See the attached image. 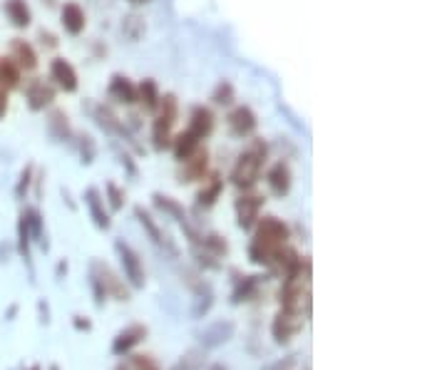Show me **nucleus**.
Instances as JSON below:
<instances>
[{
	"label": "nucleus",
	"instance_id": "nucleus-1",
	"mask_svg": "<svg viewBox=\"0 0 447 370\" xmlns=\"http://www.w3.org/2000/svg\"><path fill=\"white\" fill-rule=\"evenodd\" d=\"M254 239L249 246V258L258 266H273L276 256L291 239V229L278 216H263L256 221V227L251 229Z\"/></svg>",
	"mask_w": 447,
	"mask_h": 370
},
{
	"label": "nucleus",
	"instance_id": "nucleus-2",
	"mask_svg": "<svg viewBox=\"0 0 447 370\" xmlns=\"http://www.w3.org/2000/svg\"><path fill=\"white\" fill-rule=\"evenodd\" d=\"M268 152H271V147H268L266 139L254 134V137L249 139L246 147H244V152L237 157V162H234L229 181H232L237 189L251 191L254 186L258 184V179H261V172L268 160Z\"/></svg>",
	"mask_w": 447,
	"mask_h": 370
},
{
	"label": "nucleus",
	"instance_id": "nucleus-3",
	"mask_svg": "<svg viewBox=\"0 0 447 370\" xmlns=\"http://www.w3.org/2000/svg\"><path fill=\"white\" fill-rule=\"evenodd\" d=\"M177 119H179V97L174 92H162L160 107L152 119V147L155 152H167L174 137Z\"/></svg>",
	"mask_w": 447,
	"mask_h": 370
},
{
	"label": "nucleus",
	"instance_id": "nucleus-4",
	"mask_svg": "<svg viewBox=\"0 0 447 370\" xmlns=\"http://www.w3.org/2000/svg\"><path fill=\"white\" fill-rule=\"evenodd\" d=\"M90 283L95 288V296H97V306L105 304V296L114 301H129V288L124 283V278H119L107 263L93 261L90 266Z\"/></svg>",
	"mask_w": 447,
	"mask_h": 370
},
{
	"label": "nucleus",
	"instance_id": "nucleus-5",
	"mask_svg": "<svg viewBox=\"0 0 447 370\" xmlns=\"http://www.w3.org/2000/svg\"><path fill=\"white\" fill-rule=\"evenodd\" d=\"M20 90H23V97H25V105L30 112H47L57 100V88L45 78L28 80L25 88H20Z\"/></svg>",
	"mask_w": 447,
	"mask_h": 370
},
{
	"label": "nucleus",
	"instance_id": "nucleus-6",
	"mask_svg": "<svg viewBox=\"0 0 447 370\" xmlns=\"http://www.w3.org/2000/svg\"><path fill=\"white\" fill-rule=\"evenodd\" d=\"M47 80L65 95H75L80 90V75L67 57H52L50 65H47Z\"/></svg>",
	"mask_w": 447,
	"mask_h": 370
},
{
	"label": "nucleus",
	"instance_id": "nucleus-7",
	"mask_svg": "<svg viewBox=\"0 0 447 370\" xmlns=\"http://www.w3.org/2000/svg\"><path fill=\"white\" fill-rule=\"evenodd\" d=\"M227 129L234 139H251L258 129V117L249 105H234L227 114Z\"/></svg>",
	"mask_w": 447,
	"mask_h": 370
},
{
	"label": "nucleus",
	"instance_id": "nucleus-8",
	"mask_svg": "<svg viewBox=\"0 0 447 370\" xmlns=\"http://www.w3.org/2000/svg\"><path fill=\"white\" fill-rule=\"evenodd\" d=\"M263 201L266 199H263L261 194H254V191H244V194L237 196V201H234V211H237L239 229L251 232V229L256 227V221L261 219Z\"/></svg>",
	"mask_w": 447,
	"mask_h": 370
},
{
	"label": "nucleus",
	"instance_id": "nucleus-9",
	"mask_svg": "<svg viewBox=\"0 0 447 370\" xmlns=\"http://www.w3.org/2000/svg\"><path fill=\"white\" fill-rule=\"evenodd\" d=\"M211 172V155L201 144L199 150L189 157L186 162H181L179 169V184H196V181H204L206 174Z\"/></svg>",
	"mask_w": 447,
	"mask_h": 370
},
{
	"label": "nucleus",
	"instance_id": "nucleus-10",
	"mask_svg": "<svg viewBox=\"0 0 447 370\" xmlns=\"http://www.w3.org/2000/svg\"><path fill=\"white\" fill-rule=\"evenodd\" d=\"M8 55L20 67L23 75H32V72L40 67V52H37V47L32 45L30 40H25V37H13Z\"/></svg>",
	"mask_w": 447,
	"mask_h": 370
},
{
	"label": "nucleus",
	"instance_id": "nucleus-11",
	"mask_svg": "<svg viewBox=\"0 0 447 370\" xmlns=\"http://www.w3.org/2000/svg\"><path fill=\"white\" fill-rule=\"evenodd\" d=\"M57 11H60V25L67 35L70 37L83 35L85 28H88V13H85V8L80 6L78 0H65V3H60Z\"/></svg>",
	"mask_w": 447,
	"mask_h": 370
},
{
	"label": "nucleus",
	"instance_id": "nucleus-12",
	"mask_svg": "<svg viewBox=\"0 0 447 370\" xmlns=\"http://www.w3.org/2000/svg\"><path fill=\"white\" fill-rule=\"evenodd\" d=\"M107 97L124 107H134L137 105V83L122 72H114L107 85Z\"/></svg>",
	"mask_w": 447,
	"mask_h": 370
},
{
	"label": "nucleus",
	"instance_id": "nucleus-13",
	"mask_svg": "<svg viewBox=\"0 0 447 370\" xmlns=\"http://www.w3.org/2000/svg\"><path fill=\"white\" fill-rule=\"evenodd\" d=\"M114 249H117V253H119V261H122V268H124V276H127V281L132 283L134 288H142L144 286V266H142V258H139V253L134 251L129 244H124V241H117V244H114Z\"/></svg>",
	"mask_w": 447,
	"mask_h": 370
},
{
	"label": "nucleus",
	"instance_id": "nucleus-14",
	"mask_svg": "<svg viewBox=\"0 0 447 370\" xmlns=\"http://www.w3.org/2000/svg\"><path fill=\"white\" fill-rule=\"evenodd\" d=\"M266 186L273 196H278V199L288 196V191H291V186H293V172H291V167H288V162L278 160L268 167L266 169Z\"/></svg>",
	"mask_w": 447,
	"mask_h": 370
},
{
	"label": "nucleus",
	"instance_id": "nucleus-15",
	"mask_svg": "<svg viewBox=\"0 0 447 370\" xmlns=\"http://www.w3.org/2000/svg\"><path fill=\"white\" fill-rule=\"evenodd\" d=\"M90 112H93V119L105 129L107 134H114V137H124L127 142H132V134L127 129V122L119 119L107 105H90Z\"/></svg>",
	"mask_w": 447,
	"mask_h": 370
},
{
	"label": "nucleus",
	"instance_id": "nucleus-16",
	"mask_svg": "<svg viewBox=\"0 0 447 370\" xmlns=\"http://www.w3.org/2000/svg\"><path fill=\"white\" fill-rule=\"evenodd\" d=\"M186 129H189L191 134H196L201 142H204V139H209L211 134H214V129H216L214 109L206 107V105H194V107L189 109V124H186Z\"/></svg>",
	"mask_w": 447,
	"mask_h": 370
},
{
	"label": "nucleus",
	"instance_id": "nucleus-17",
	"mask_svg": "<svg viewBox=\"0 0 447 370\" xmlns=\"http://www.w3.org/2000/svg\"><path fill=\"white\" fill-rule=\"evenodd\" d=\"M45 127H47V134H50L52 139H57V142H72V139H75V129H72L70 114H67L65 109L55 107V105L47 109Z\"/></svg>",
	"mask_w": 447,
	"mask_h": 370
},
{
	"label": "nucleus",
	"instance_id": "nucleus-18",
	"mask_svg": "<svg viewBox=\"0 0 447 370\" xmlns=\"http://www.w3.org/2000/svg\"><path fill=\"white\" fill-rule=\"evenodd\" d=\"M224 186H227L224 177H221L219 172H209L206 179L201 181L199 191H196V206H199V209H211V206L221 199V194H224Z\"/></svg>",
	"mask_w": 447,
	"mask_h": 370
},
{
	"label": "nucleus",
	"instance_id": "nucleus-19",
	"mask_svg": "<svg viewBox=\"0 0 447 370\" xmlns=\"http://www.w3.org/2000/svg\"><path fill=\"white\" fill-rule=\"evenodd\" d=\"M3 16L16 30H28L32 25V8L28 0H3Z\"/></svg>",
	"mask_w": 447,
	"mask_h": 370
},
{
	"label": "nucleus",
	"instance_id": "nucleus-20",
	"mask_svg": "<svg viewBox=\"0 0 447 370\" xmlns=\"http://www.w3.org/2000/svg\"><path fill=\"white\" fill-rule=\"evenodd\" d=\"M160 100H162V90L160 83L155 78H144L137 83V105L142 112L155 114L157 107H160Z\"/></svg>",
	"mask_w": 447,
	"mask_h": 370
},
{
	"label": "nucleus",
	"instance_id": "nucleus-21",
	"mask_svg": "<svg viewBox=\"0 0 447 370\" xmlns=\"http://www.w3.org/2000/svg\"><path fill=\"white\" fill-rule=\"evenodd\" d=\"M201 144H204V142H201L196 134H191L189 129H181V132H174V137H172L169 152L174 155V160L181 165V162H186L196 150H199Z\"/></svg>",
	"mask_w": 447,
	"mask_h": 370
},
{
	"label": "nucleus",
	"instance_id": "nucleus-22",
	"mask_svg": "<svg viewBox=\"0 0 447 370\" xmlns=\"http://www.w3.org/2000/svg\"><path fill=\"white\" fill-rule=\"evenodd\" d=\"M85 204H88L95 227L102 229V232H107V229L112 227V219H109V211L105 209V196L100 194L97 186H90V189L85 191Z\"/></svg>",
	"mask_w": 447,
	"mask_h": 370
},
{
	"label": "nucleus",
	"instance_id": "nucleus-23",
	"mask_svg": "<svg viewBox=\"0 0 447 370\" xmlns=\"http://www.w3.org/2000/svg\"><path fill=\"white\" fill-rule=\"evenodd\" d=\"M301 328H304V316L281 311V314L276 316V321H273L271 330H273V338H276L278 343H288Z\"/></svg>",
	"mask_w": 447,
	"mask_h": 370
},
{
	"label": "nucleus",
	"instance_id": "nucleus-24",
	"mask_svg": "<svg viewBox=\"0 0 447 370\" xmlns=\"http://www.w3.org/2000/svg\"><path fill=\"white\" fill-rule=\"evenodd\" d=\"M144 338H147V326H142V323L127 326V328H124L122 333H117V338H114L112 353L114 355H127L129 350H132L134 345L142 343Z\"/></svg>",
	"mask_w": 447,
	"mask_h": 370
},
{
	"label": "nucleus",
	"instance_id": "nucleus-25",
	"mask_svg": "<svg viewBox=\"0 0 447 370\" xmlns=\"http://www.w3.org/2000/svg\"><path fill=\"white\" fill-rule=\"evenodd\" d=\"M134 216H137V219H139V224H142V227H144V232L149 234V239H152V241H155L157 246H167L172 253H177L174 244H172L169 239L165 237V232H162V229L157 227V221L152 219V214H149V211H144L142 206H134Z\"/></svg>",
	"mask_w": 447,
	"mask_h": 370
},
{
	"label": "nucleus",
	"instance_id": "nucleus-26",
	"mask_svg": "<svg viewBox=\"0 0 447 370\" xmlns=\"http://www.w3.org/2000/svg\"><path fill=\"white\" fill-rule=\"evenodd\" d=\"M23 70L11 60V55L0 57V88H6L8 92H16L23 88Z\"/></svg>",
	"mask_w": 447,
	"mask_h": 370
},
{
	"label": "nucleus",
	"instance_id": "nucleus-27",
	"mask_svg": "<svg viewBox=\"0 0 447 370\" xmlns=\"http://www.w3.org/2000/svg\"><path fill=\"white\" fill-rule=\"evenodd\" d=\"M211 105L214 107H234L237 105V88L232 80H219L211 90Z\"/></svg>",
	"mask_w": 447,
	"mask_h": 370
},
{
	"label": "nucleus",
	"instance_id": "nucleus-28",
	"mask_svg": "<svg viewBox=\"0 0 447 370\" xmlns=\"http://www.w3.org/2000/svg\"><path fill=\"white\" fill-rule=\"evenodd\" d=\"M152 199H155V206L160 211H165V214H169V216H174L177 221H179L181 227H184L186 221V211H184V206L179 204V201L174 199V196H167V194H160V191H157L155 196H152Z\"/></svg>",
	"mask_w": 447,
	"mask_h": 370
},
{
	"label": "nucleus",
	"instance_id": "nucleus-29",
	"mask_svg": "<svg viewBox=\"0 0 447 370\" xmlns=\"http://www.w3.org/2000/svg\"><path fill=\"white\" fill-rule=\"evenodd\" d=\"M194 244H199L201 249H204L206 253H211L214 258H224L229 253V241L221 234H204V237H199Z\"/></svg>",
	"mask_w": 447,
	"mask_h": 370
},
{
	"label": "nucleus",
	"instance_id": "nucleus-30",
	"mask_svg": "<svg viewBox=\"0 0 447 370\" xmlns=\"http://www.w3.org/2000/svg\"><path fill=\"white\" fill-rule=\"evenodd\" d=\"M23 216H25V224H28V232H30L32 241H40L42 246L47 249V241L42 239V214L35 209V206H25L23 209Z\"/></svg>",
	"mask_w": 447,
	"mask_h": 370
},
{
	"label": "nucleus",
	"instance_id": "nucleus-31",
	"mask_svg": "<svg viewBox=\"0 0 447 370\" xmlns=\"http://www.w3.org/2000/svg\"><path fill=\"white\" fill-rule=\"evenodd\" d=\"M232 333H234V323L211 326V328L204 333V345L206 348H214V345H219V343H227V340L232 338Z\"/></svg>",
	"mask_w": 447,
	"mask_h": 370
},
{
	"label": "nucleus",
	"instance_id": "nucleus-32",
	"mask_svg": "<svg viewBox=\"0 0 447 370\" xmlns=\"http://www.w3.org/2000/svg\"><path fill=\"white\" fill-rule=\"evenodd\" d=\"M78 137V152L83 165H93L97 157V142L93 139V134H75Z\"/></svg>",
	"mask_w": 447,
	"mask_h": 370
},
{
	"label": "nucleus",
	"instance_id": "nucleus-33",
	"mask_svg": "<svg viewBox=\"0 0 447 370\" xmlns=\"http://www.w3.org/2000/svg\"><path fill=\"white\" fill-rule=\"evenodd\" d=\"M258 283H261V276H244V281H239L237 291H234V304H242V301H249L256 293Z\"/></svg>",
	"mask_w": 447,
	"mask_h": 370
},
{
	"label": "nucleus",
	"instance_id": "nucleus-34",
	"mask_svg": "<svg viewBox=\"0 0 447 370\" xmlns=\"http://www.w3.org/2000/svg\"><path fill=\"white\" fill-rule=\"evenodd\" d=\"M124 201H127V194H124L122 186L114 184V181H107L105 184V204H109L112 211H119L124 206Z\"/></svg>",
	"mask_w": 447,
	"mask_h": 370
},
{
	"label": "nucleus",
	"instance_id": "nucleus-35",
	"mask_svg": "<svg viewBox=\"0 0 447 370\" xmlns=\"http://www.w3.org/2000/svg\"><path fill=\"white\" fill-rule=\"evenodd\" d=\"M204 350H189L186 355H181V360L172 370H199L204 365Z\"/></svg>",
	"mask_w": 447,
	"mask_h": 370
},
{
	"label": "nucleus",
	"instance_id": "nucleus-36",
	"mask_svg": "<svg viewBox=\"0 0 447 370\" xmlns=\"http://www.w3.org/2000/svg\"><path fill=\"white\" fill-rule=\"evenodd\" d=\"M18 251L25 261H30V232H28L25 216L20 214V221H18Z\"/></svg>",
	"mask_w": 447,
	"mask_h": 370
},
{
	"label": "nucleus",
	"instance_id": "nucleus-37",
	"mask_svg": "<svg viewBox=\"0 0 447 370\" xmlns=\"http://www.w3.org/2000/svg\"><path fill=\"white\" fill-rule=\"evenodd\" d=\"M32 181H35V167L28 165L25 169L20 172V179H18V184H16V196H18V199H25V194L30 191Z\"/></svg>",
	"mask_w": 447,
	"mask_h": 370
},
{
	"label": "nucleus",
	"instance_id": "nucleus-38",
	"mask_svg": "<svg viewBox=\"0 0 447 370\" xmlns=\"http://www.w3.org/2000/svg\"><path fill=\"white\" fill-rule=\"evenodd\" d=\"M35 47H40V50H45V52H55L57 47H60V37H57L52 30H47V28H40V30H37Z\"/></svg>",
	"mask_w": 447,
	"mask_h": 370
},
{
	"label": "nucleus",
	"instance_id": "nucleus-39",
	"mask_svg": "<svg viewBox=\"0 0 447 370\" xmlns=\"http://www.w3.org/2000/svg\"><path fill=\"white\" fill-rule=\"evenodd\" d=\"M147 30V25H144V20L139 16H127L124 18V23H122V32L127 37H132V40H137L142 32Z\"/></svg>",
	"mask_w": 447,
	"mask_h": 370
},
{
	"label": "nucleus",
	"instance_id": "nucleus-40",
	"mask_svg": "<svg viewBox=\"0 0 447 370\" xmlns=\"http://www.w3.org/2000/svg\"><path fill=\"white\" fill-rule=\"evenodd\" d=\"M132 370H162L152 355H132Z\"/></svg>",
	"mask_w": 447,
	"mask_h": 370
},
{
	"label": "nucleus",
	"instance_id": "nucleus-41",
	"mask_svg": "<svg viewBox=\"0 0 447 370\" xmlns=\"http://www.w3.org/2000/svg\"><path fill=\"white\" fill-rule=\"evenodd\" d=\"M8 109H11V92L6 88H0V122L8 117Z\"/></svg>",
	"mask_w": 447,
	"mask_h": 370
},
{
	"label": "nucleus",
	"instance_id": "nucleus-42",
	"mask_svg": "<svg viewBox=\"0 0 447 370\" xmlns=\"http://www.w3.org/2000/svg\"><path fill=\"white\" fill-rule=\"evenodd\" d=\"M72 323H75V328H78V330H90V328H93V323H90L88 318H83V316H75V321H72Z\"/></svg>",
	"mask_w": 447,
	"mask_h": 370
},
{
	"label": "nucleus",
	"instance_id": "nucleus-43",
	"mask_svg": "<svg viewBox=\"0 0 447 370\" xmlns=\"http://www.w3.org/2000/svg\"><path fill=\"white\" fill-rule=\"evenodd\" d=\"M122 167H127V169H129V174H132V177H137V167L132 165V157H129L127 152H124V155H122Z\"/></svg>",
	"mask_w": 447,
	"mask_h": 370
},
{
	"label": "nucleus",
	"instance_id": "nucleus-44",
	"mask_svg": "<svg viewBox=\"0 0 447 370\" xmlns=\"http://www.w3.org/2000/svg\"><path fill=\"white\" fill-rule=\"evenodd\" d=\"M60 3H62V0H42V6L50 8V11H55V8H60Z\"/></svg>",
	"mask_w": 447,
	"mask_h": 370
},
{
	"label": "nucleus",
	"instance_id": "nucleus-45",
	"mask_svg": "<svg viewBox=\"0 0 447 370\" xmlns=\"http://www.w3.org/2000/svg\"><path fill=\"white\" fill-rule=\"evenodd\" d=\"M127 3H129L132 8H142V6H149L152 0H127Z\"/></svg>",
	"mask_w": 447,
	"mask_h": 370
},
{
	"label": "nucleus",
	"instance_id": "nucleus-46",
	"mask_svg": "<svg viewBox=\"0 0 447 370\" xmlns=\"http://www.w3.org/2000/svg\"><path fill=\"white\" fill-rule=\"evenodd\" d=\"M211 370H227V368H224V365H214Z\"/></svg>",
	"mask_w": 447,
	"mask_h": 370
},
{
	"label": "nucleus",
	"instance_id": "nucleus-47",
	"mask_svg": "<svg viewBox=\"0 0 447 370\" xmlns=\"http://www.w3.org/2000/svg\"><path fill=\"white\" fill-rule=\"evenodd\" d=\"M50 370H60V368H57V365H50Z\"/></svg>",
	"mask_w": 447,
	"mask_h": 370
},
{
	"label": "nucleus",
	"instance_id": "nucleus-48",
	"mask_svg": "<svg viewBox=\"0 0 447 370\" xmlns=\"http://www.w3.org/2000/svg\"><path fill=\"white\" fill-rule=\"evenodd\" d=\"M117 370H127V368H124V365H119V368Z\"/></svg>",
	"mask_w": 447,
	"mask_h": 370
}]
</instances>
